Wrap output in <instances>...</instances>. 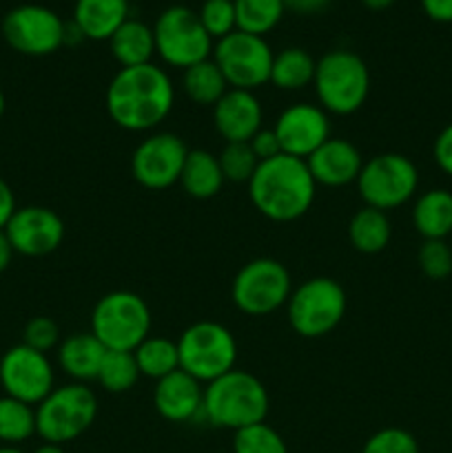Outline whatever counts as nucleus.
Wrapping results in <instances>:
<instances>
[{
  "instance_id": "nucleus-1",
  "label": "nucleus",
  "mask_w": 452,
  "mask_h": 453,
  "mask_svg": "<svg viewBox=\"0 0 452 453\" xmlns=\"http://www.w3.org/2000/svg\"><path fill=\"white\" fill-rule=\"evenodd\" d=\"M106 113L120 128L131 133L153 131L168 118L175 88L162 66L140 65L120 69L106 87Z\"/></svg>"
},
{
  "instance_id": "nucleus-2",
  "label": "nucleus",
  "mask_w": 452,
  "mask_h": 453,
  "mask_svg": "<svg viewBox=\"0 0 452 453\" xmlns=\"http://www.w3.org/2000/svg\"><path fill=\"white\" fill-rule=\"evenodd\" d=\"M315 193L317 184L304 159L284 153L261 162L248 181V197L255 211L279 224L304 217L313 206Z\"/></svg>"
},
{
  "instance_id": "nucleus-3",
  "label": "nucleus",
  "mask_w": 452,
  "mask_h": 453,
  "mask_svg": "<svg viewBox=\"0 0 452 453\" xmlns=\"http://www.w3.org/2000/svg\"><path fill=\"white\" fill-rule=\"evenodd\" d=\"M269 410V392L264 383L251 372L235 367L229 374L211 380L204 388L202 416L213 427L238 432V429L264 423Z\"/></svg>"
},
{
  "instance_id": "nucleus-4",
  "label": "nucleus",
  "mask_w": 452,
  "mask_h": 453,
  "mask_svg": "<svg viewBox=\"0 0 452 453\" xmlns=\"http://www.w3.org/2000/svg\"><path fill=\"white\" fill-rule=\"evenodd\" d=\"M313 84L326 113L353 115L366 104L370 93V71L357 53L335 49L317 60Z\"/></svg>"
},
{
  "instance_id": "nucleus-5",
  "label": "nucleus",
  "mask_w": 452,
  "mask_h": 453,
  "mask_svg": "<svg viewBox=\"0 0 452 453\" xmlns=\"http://www.w3.org/2000/svg\"><path fill=\"white\" fill-rule=\"evenodd\" d=\"M348 310V296L339 281L313 277L291 292L286 303L288 323L304 339H322L337 330Z\"/></svg>"
},
{
  "instance_id": "nucleus-6",
  "label": "nucleus",
  "mask_w": 452,
  "mask_h": 453,
  "mask_svg": "<svg viewBox=\"0 0 452 453\" xmlns=\"http://www.w3.org/2000/svg\"><path fill=\"white\" fill-rule=\"evenodd\" d=\"M91 334L111 352H136L151 336L149 305L136 292H109L93 308Z\"/></svg>"
},
{
  "instance_id": "nucleus-7",
  "label": "nucleus",
  "mask_w": 452,
  "mask_h": 453,
  "mask_svg": "<svg viewBox=\"0 0 452 453\" xmlns=\"http://www.w3.org/2000/svg\"><path fill=\"white\" fill-rule=\"evenodd\" d=\"M180 370L199 383H211L235 370L238 341L233 332L215 321H198L177 339Z\"/></svg>"
},
{
  "instance_id": "nucleus-8",
  "label": "nucleus",
  "mask_w": 452,
  "mask_h": 453,
  "mask_svg": "<svg viewBox=\"0 0 452 453\" xmlns=\"http://www.w3.org/2000/svg\"><path fill=\"white\" fill-rule=\"evenodd\" d=\"M97 416V398L84 383L53 388V392L35 405V434L44 442L66 445L82 436Z\"/></svg>"
},
{
  "instance_id": "nucleus-9",
  "label": "nucleus",
  "mask_w": 452,
  "mask_h": 453,
  "mask_svg": "<svg viewBox=\"0 0 452 453\" xmlns=\"http://www.w3.org/2000/svg\"><path fill=\"white\" fill-rule=\"evenodd\" d=\"M355 184L366 206L388 212L415 197L419 171L406 155L381 153L363 162Z\"/></svg>"
},
{
  "instance_id": "nucleus-10",
  "label": "nucleus",
  "mask_w": 452,
  "mask_h": 453,
  "mask_svg": "<svg viewBox=\"0 0 452 453\" xmlns=\"http://www.w3.org/2000/svg\"><path fill=\"white\" fill-rule=\"evenodd\" d=\"M155 53L173 69H189L208 60L213 53V38L199 22L198 12L173 4L164 9L153 25Z\"/></svg>"
},
{
  "instance_id": "nucleus-11",
  "label": "nucleus",
  "mask_w": 452,
  "mask_h": 453,
  "mask_svg": "<svg viewBox=\"0 0 452 453\" xmlns=\"http://www.w3.org/2000/svg\"><path fill=\"white\" fill-rule=\"evenodd\" d=\"M292 292L291 273L286 265L270 257H260L239 268L230 296L239 312L248 317H266L288 303Z\"/></svg>"
},
{
  "instance_id": "nucleus-12",
  "label": "nucleus",
  "mask_w": 452,
  "mask_h": 453,
  "mask_svg": "<svg viewBox=\"0 0 452 453\" xmlns=\"http://www.w3.org/2000/svg\"><path fill=\"white\" fill-rule=\"evenodd\" d=\"M273 56V49L261 35L238 29L213 44V60L220 66L229 87L242 91H255L269 82Z\"/></svg>"
},
{
  "instance_id": "nucleus-13",
  "label": "nucleus",
  "mask_w": 452,
  "mask_h": 453,
  "mask_svg": "<svg viewBox=\"0 0 452 453\" xmlns=\"http://www.w3.org/2000/svg\"><path fill=\"white\" fill-rule=\"evenodd\" d=\"M3 38L22 56H51L66 42V22L43 4H18L3 18Z\"/></svg>"
},
{
  "instance_id": "nucleus-14",
  "label": "nucleus",
  "mask_w": 452,
  "mask_h": 453,
  "mask_svg": "<svg viewBox=\"0 0 452 453\" xmlns=\"http://www.w3.org/2000/svg\"><path fill=\"white\" fill-rule=\"evenodd\" d=\"M53 365L47 354L27 348L25 343L13 345L0 358V385L4 396L18 398L35 407L53 392Z\"/></svg>"
},
{
  "instance_id": "nucleus-15",
  "label": "nucleus",
  "mask_w": 452,
  "mask_h": 453,
  "mask_svg": "<svg viewBox=\"0 0 452 453\" xmlns=\"http://www.w3.org/2000/svg\"><path fill=\"white\" fill-rule=\"evenodd\" d=\"M186 155H189V149L175 133H153L133 150V180L149 190L171 188L173 184H180Z\"/></svg>"
},
{
  "instance_id": "nucleus-16",
  "label": "nucleus",
  "mask_w": 452,
  "mask_h": 453,
  "mask_svg": "<svg viewBox=\"0 0 452 453\" xmlns=\"http://www.w3.org/2000/svg\"><path fill=\"white\" fill-rule=\"evenodd\" d=\"M65 221L56 211L44 206L16 208L4 226L13 252L25 257H44L56 252L65 242Z\"/></svg>"
},
{
  "instance_id": "nucleus-17",
  "label": "nucleus",
  "mask_w": 452,
  "mask_h": 453,
  "mask_svg": "<svg viewBox=\"0 0 452 453\" xmlns=\"http://www.w3.org/2000/svg\"><path fill=\"white\" fill-rule=\"evenodd\" d=\"M273 131L284 155L306 162L323 142L331 140V119L322 106L300 102L279 113Z\"/></svg>"
},
{
  "instance_id": "nucleus-18",
  "label": "nucleus",
  "mask_w": 452,
  "mask_h": 453,
  "mask_svg": "<svg viewBox=\"0 0 452 453\" xmlns=\"http://www.w3.org/2000/svg\"><path fill=\"white\" fill-rule=\"evenodd\" d=\"M306 166H308L317 186L344 188V186L357 181L363 159L357 146L350 144L348 140L331 137L306 159Z\"/></svg>"
},
{
  "instance_id": "nucleus-19",
  "label": "nucleus",
  "mask_w": 452,
  "mask_h": 453,
  "mask_svg": "<svg viewBox=\"0 0 452 453\" xmlns=\"http://www.w3.org/2000/svg\"><path fill=\"white\" fill-rule=\"evenodd\" d=\"M264 111L253 91L229 88L220 102L213 106V122L222 140L229 142H251L261 128Z\"/></svg>"
},
{
  "instance_id": "nucleus-20",
  "label": "nucleus",
  "mask_w": 452,
  "mask_h": 453,
  "mask_svg": "<svg viewBox=\"0 0 452 453\" xmlns=\"http://www.w3.org/2000/svg\"><path fill=\"white\" fill-rule=\"evenodd\" d=\"M153 405L168 423H189L202 414L204 388L186 372L175 370L155 383Z\"/></svg>"
},
{
  "instance_id": "nucleus-21",
  "label": "nucleus",
  "mask_w": 452,
  "mask_h": 453,
  "mask_svg": "<svg viewBox=\"0 0 452 453\" xmlns=\"http://www.w3.org/2000/svg\"><path fill=\"white\" fill-rule=\"evenodd\" d=\"M129 18V0H75L71 25L82 38L109 42Z\"/></svg>"
},
{
  "instance_id": "nucleus-22",
  "label": "nucleus",
  "mask_w": 452,
  "mask_h": 453,
  "mask_svg": "<svg viewBox=\"0 0 452 453\" xmlns=\"http://www.w3.org/2000/svg\"><path fill=\"white\" fill-rule=\"evenodd\" d=\"M106 348L91 332H75L58 345V365L75 383L96 380Z\"/></svg>"
},
{
  "instance_id": "nucleus-23",
  "label": "nucleus",
  "mask_w": 452,
  "mask_h": 453,
  "mask_svg": "<svg viewBox=\"0 0 452 453\" xmlns=\"http://www.w3.org/2000/svg\"><path fill=\"white\" fill-rule=\"evenodd\" d=\"M109 49L120 69L127 66H140L153 62L155 56V35L153 27L146 22L129 18L118 31L109 38Z\"/></svg>"
},
{
  "instance_id": "nucleus-24",
  "label": "nucleus",
  "mask_w": 452,
  "mask_h": 453,
  "mask_svg": "<svg viewBox=\"0 0 452 453\" xmlns=\"http://www.w3.org/2000/svg\"><path fill=\"white\" fill-rule=\"evenodd\" d=\"M412 226L425 239H443L452 234V193L443 188L425 190L412 206Z\"/></svg>"
},
{
  "instance_id": "nucleus-25",
  "label": "nucleus",
  "mask_w": 452,
  "mask_h": 453,
  "mask_svg": "<svg viewBox=\"0 0 452 453\" xmlns=\"http://www.w3.org/2000/svg\"><path fill=\"white\" fill-rule=\"evenodd\" d=\"M224 173L220 168L217 155L204 149H193L186 155L184 168H182L180 184L184 193L193 199H211L224 186Z\"/></svg>"
},
{
  "instance_id": "nucleus-26",
  "label": "nucleus",
  "mask_w": 452,
  "mask_h": 453,
  "mask_svg": "<svg viewBox=\"0 0 452 453\" xmlns=\"http://www.w3.org/2000/svg\"><path fill=\"white\" fill-rule=\"evenodd\" d=\"M390 234H393V226H390L388 215L370 206L359 208L348 224L350 243L362 255H379L381 250H386Z\"/></svg>"
},
{
  "instance_id": "nucleus-27",
  "label": "nucleus",
  "mask_w": 452,
  "mask_h": 453,
  "mask_svg": "<svg viewBox=\"0 0 452 453\" xmlns=\"http://www.w3.org/2000/svg\"><path fill=\"white\" fill-rule=\"evenodd\" d=\"M315 69L317 62L306 49L288 47L273 56L269 82L275 84L279 91H300L313 84Z\"/></svg>"
},
{
  "instance_id": "nucleus-28",
  "label": "nucleus",
  "mask_w": 452,
  "mask_h": 453,
  "mask_svg": "<svg viewBox=\"0 0 452 453\" xmlns=\"http://www.w3.org/2000/svg\"><path fill=\"white\" fill-rule=\"evenodd\" d=\"M182 88H184L186 97L193 104L215 106L230 87L224 75H222L220 66L215 65V60L208 58V60H202L184 69V73H182Z\"/></svg>"
},
{
  "instance_id": "nucleus-29",
  "label": "nucleus",
  "mask_w": 452,
  "mask_h": 453,
  "mask_svg": "<svg viewBox=\"0 0 452 453\" xmlns=\"http://www.w3.org/2000/svg\"><path fill=\"white\" fill-rule=\"evenodd\" d=\"M137 363V370L146 379H153L158 383L164 376L180 370V352H177V341L167 336H146L133 352Z\"/></svg>"
},
{
  "instance_id": "nucleus-30",
  "label": "nucleus",
  "mask_w": 452,
  "mask_h": 453,
  "mask_svg": "<svg viewBox=\"0 0 452 453\" xmlns=\"http://www.w3.org/2000/svg\"><path fill=\"white\" fill-rule=\"evenodd\" d=\"M233 3L238 31L261 35V38L279 25L286 12L282 0H233Z\"/></svg>"
},
{
  "instance_id": "nucleus-31",
  "label": "nucleus",
  "mask_w": 452,
  "mask_h": 453,
  "mask_svg": "<svg viewBox=\"0 0 452 453\" xmlns=\"http://www.w3.org/2000/svg\"><path fill=\"white\" fill-rule=\"evenodd\" d=\"M35 434V407L12 396H0V442L16 447Z\"/></svg>"
},
{
  "instance_id": "nucleus-32",
  "label": "nucleus",
  "mask_w": 452,
  "mask_h": 453,
  "mask_svg": "<svg viewBox=\"0 0 452 453\" xmlns=\"http://www.w3.org/2000/svg\"><path fill=\"white\" fill-rule=\"evenodd\" d=\"M140 376L142 374L140 370H137L133 352H111V349H106L96 380L106 389V392L124 394L129 392V389L136 388Z\"/></svg>"
},
{
  "instance_id": "nucleus-33",
  "label": "nucleus",
  "mask_w": 452,
  "mask_h": 453,
  "mask_svg": "<svg viewBox=\"0 0 452 453\" xmlns=\"http://www.w3.org/2000/svg\"><path fill=\"white\" fill-rule=\"evenodd\" d=\"M217 159H220L224 180L233 181V184H248L260 166V159L255 157L248 142H229L217 155Z\"/></svg>"
},
{
  "instance_id": "nucleus-34",
  "label": "nucleus",
  "mask_w": 452,
  "mask_h": 453,
  "mask_svg": "<svg viewBox=\"0 0 452 453\" xmlns=\"http://www.w3.org/2000/svg\"><path fill=\"white\" fill-rule=\"evenodd\" d=\"M233 453H288V447L279 432H275L264 420L235 432Z\"/></svg>"
},
{
  "instance_id": "nucleus-35",
  "label": "nucleus",
  "mask_w": 452,
  "mask_h": 453,
  "mask_svg": "<svg viewBox=\"0 0 452 453\" xmlns=\"http://www.w3.org/2000/svg\"><path fill=\"white\" fill-rule=\"evenodd\" d=\"M199 22L213 40H222L238 29L233 0H204L198 12Z\"/></svg>"
},
{
  "instance_id": "nucleus-36",
  "label": "nucleus",
  "mask_w": 452,
  "mask_h": 453,
  "mask_svg": "<svg viewBox=\"0 0 452 453\" xmlns=\"http://www.w3.org/2000/svg\"><path fill=\"white\" fill-rule=\"evenodd\" d=\"M417 261H419L421 273L433 281H441L452 274V250L443 239H425L421 243Z\"/></svg>"
},
{
  "instance_id": "nucleus-37",
  "label": "nucleus",
  "mask_w": 452,
  "mask_h": 453,
  "mask_svg": "<svg viewBox=\"0 0 452 453\" xmlns=\"http://www.w3.org/2000/svg\"><path fill=\"white\" fill-rule=\"evenodd\" d=\"M362 453H419V445L406 429L386 427L368 438Z\"/></svg>"
},
{
  "instance_id": "nucleus-38",
  "label": "nucleus",
  "mask_w": 452,
  "mask_h": 453,
  "mask_svg": "<svg viewBox=\"0 0 452 453\" xmlns=\"http://www.w3.org/2000/svg\"><path fill=\"white\" fill-rule=\"evenodd\" d=\"M22 343L31 349L47 354L56 345H60V330H58L56 321L49 317H34L27 321L25 332H22Z\"/></svg>"
},
{
  "instance_id": "nucleus-39",
  "label": "nucleus",
  "mask_w": 452,
  "mask_h": 453,
  "mask_svg": "<svg viewBox=\"0 0 452 453\" xmlns=\"http://www.w3.org/2000/svg\"><path fill=\"white\" fill-rule=\"evenodd\" d=\"M248 144H251L253 153H255V157L260 159V164L282 155V146H279V140L277 135H275L273 128H260V131L251 137Z\"/></svg>"
},
{
  "instance_id": "nucleus-40",
  "label": "nucleus",
  "mask_w": 452,
  "mask_h": 453,
  "mask_svg": "<svg viewBox=\"0 0 452 453\" xmlns=\"http://www.w3.org/2000/svg\"><path fill=\"white\" fill-rule=\"evenodd\" d=\"M433 155L437 166L441 168L446 175L452 177V122L448 124V127L439 133L437 140H434Z\"/></svg>"
},
{
  "instance_id": "nucleus-41",
  "label": "nucleus",
  "mask_w": 452,
  "mask_h": 453,
  "mask_svg": "<svg viewBox=\"0 0 452 453\" xmlns=\"http://www.w3.org/2000/svg\"><path fill=\"white\" fill-rule=\"evenodd\" d=\"M421 9L434 22H452V0H421Z\"/></svg>"
},
{
  "instance_id": "nucleus-42",
  "label": "nucleus",
  "mask_w": 452,
  "mask_h": 453,
  "mask_svg": "<svg viewBox=\"0 0 452 453\" xmlns=\"http://www.w3.org/2000/svg\"><path fill=\"white\" fill-rule=\"evenodd\" d=\"M16 197H13V190L7 181L0 177V230L7 226V221L12 219V215L16 212Z\"/></svg>"
},
{
  "instance_id": "nucleus-43",
  "label": "nucleus",
  "mask_w": 452,
  "mask_h": 453,
  "mask_svg": "<svg viewBox=\"0 0 452 453\" xmlns=\"http://www.w3.org/2000/svg\"><path fill=\"white\" fill-rule=\"evenodd\" d=\"M286 12L301 13V16H310V13H319L331 4V0H282Z\"/></svg>"
},
{
  "instance_id": "nucleus-44",
  "label": "nucleus",
  "mask_w": 452,
  "mask_h": 453,
  "mask_svg": "<svg viewBox=\"0 0 452 453\" xmlns=\"http://www.w3.org/2000/svg\"><path fill=\"white\" fill-rule=\"evenodd\" d=\"M13 255H16V252H13L12 243H9L7 234H4V228H3L0 230V273H4V270L9 268Z\"/></svg>"
},
{
  "instance_id": "nucleus-45",
  "label": "nucleus",
  "mask_w": 452,
  "mask_h": 453,
  "mask_svg": "<svg viewBox=\"0 0 452 453\" xmlns=\"http://www.w3.org/2000/svg\"><path fill=\"white\" fill-rule=\"evenodd\" d=\"M359 3L366 9H370V12H384V9L393 7L394 0H359Z\"/></svg>"
},
{
  "instance_id": "nucleus-46",
  "label": "nucleus",
  "mask_w": 452,
  "mask_h": 453,
  "mask_svg": "<svg viewBox=\"0 0 452 453\" xmlns=\"http://www.w3.org/2000/svg\"><path fill=\"white\" fill-rule=\"evenodd\" d=\"M34 453H65L62 445H53V442H43Z\"/></svg>"
},
{
  "instance_id": "nucleus-47",
  "label": "nucleus",
  "mask_w": 452,
  "mask_h": 453,
  "mask_svg": "<svg viewBox=\"0 0 452 453\" xmlns=\"http://www.w3.org/2000/svg\"><path fill=\"white\" fill-rule=\"evenodd\" d=\"M0 453H25V451H20V449H18V447L4 445V447H0Z\"/></svg>"
},
{
  "instance_id": "nucleus-48",
  "label": "nucleus",
  "mask_w": 452,
  "mask_h": 453,
  "mask_svg": "<svg viewBox=\"0 0 452 453\" xmlns=\"http://www.w3.org/2000/svg\"><path fill=\"white\" fill-rule=\"evenodd\" d=\"M4 115V96H3V91H0V118H3Z\"/></svg>"
}]
</instances>
